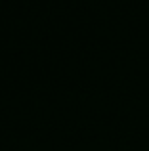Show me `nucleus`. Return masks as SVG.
Wrapping results in <instances>:
<instances>
[]
</instances>
